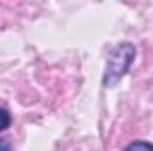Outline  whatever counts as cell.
Masks as SVG:
<instances>
[{
	"label": "cell",
	"mask_w": 153,
	"mask_h": 151,
	"mask_svg": "<svg viewBox=\"0 0 153 151\" xmlns=\"http://www.w3.org/2000/svg\"><path fill=\"white\" fill-rule=\"evenodd\" d=\"M0 151H11V144L5 139H0Z\"/></svg>",
	"instance_id": "277c9868"
},
{
	"label": "cell",
	"mask_w": 153,
	"mask_h": 151,
	"mask_svg": "<svg viewBox=\"0 0 153 151\" xmlns=\"http://www.w3.org/2000/svg\"><path fill=\"white\" fill-rule=\"evenodd\" d=\"M11 114L7 112V110H4V109H0V132H4L5 128H9L11 126Z\"/></svg>",
	"instance_id": "3957f363"
},
{
	"label": "cell",
	"mask_w": 153,
	"mask_h": 151,
	"mask_svg": "<svg viewBox=\"0 0 153 151\" xmlns=\"http://www.w3.org/2000/svg\"><path fill=\"white\" fill-rule=\"evenodd\" d=\"M135 59V46L132 43H119L109 53L105 73H103V85L114 87L116 84L126 75L132 62Z\"/></svg>",
	"instance_id": "6da1fadb"
},
{
	"label": "cell",
	"mask_w": 153,
	"mask_h": 151,
	"mask_svg": "<svg viewBox=\"0 0 153 151\" xmlns=\"http://www.w3.org/2000/svg\"><path fill=\"white\" fill-rule=\"evenodd\" d=\"M123 151H153V144L146 141H135V142H130Z\"/></svg>",
	"instance_id": "7a4b0ae2"
}]
</instances>
